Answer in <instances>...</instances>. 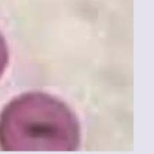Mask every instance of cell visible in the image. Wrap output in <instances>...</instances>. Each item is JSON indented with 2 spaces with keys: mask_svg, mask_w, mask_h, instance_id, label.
<instances>
[{
  "mask_svg": "<svg viewBox=\"0 0 154 154\" xmlns=\"http://www.w3.org/2000/svg\"><path fill=\"white\" fill-rule=\"evenodd\" d=\"M80 143V128L66 105L42 93L20 95L0 116L4 151L71 152Z\"/></svg>",
  "mask_w": 154,
  "mask_h": 154,
  "instance_id": "6da1fadb",
  "label": "cell"
},
{
  "mask_svg": "<svg viewBox=\"0 0 154 154\" xmlns=\"http://www.w3.org/2000/svg\"><path fill=\"white\" fill-rule=\"evenodd\" d=\"M8 62V52L2 37L0 35V77L2 75Z\"/></svg>",
  "mask_w": 154,
  "mask_h": 154,
  "instance_id": "7a4b0ae2",
  "label": "cell"
}]
</instances>
